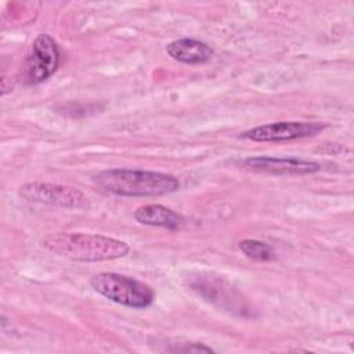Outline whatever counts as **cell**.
<instances>
[{
  "instance_id": "4",
  "label": "cell",
  "mask_w": 354,
  "mask_h": 354,
  "mask_svg": "<svg viewBox=\"0 0 354 354\" xmlns=\"http://www.w3.org/2000/svg\"><path fill=\"white\" fill-rule=\"evenodd\" d=\"M61 53L57 41L47 33H40L32 43L30 51L22 66L25 84H39L58 69Z\"/></svg>"
},
{
  "instance_id": "10",
  "label": "cell",
  "mask_w": 354,
  "mask_h": 354,
  "mask_svg": "<svg viewBox=\"0 0 354 354\" xmlns=\"http://www.w3.org/2000/svg\"><path fill=\"white\" fill-rule=\"evenodd\" d=\"M239 249L241 252L252 259V260H257V261H267L272 257V249L270 245H267L266 242L257 241V239H243L239 242Z\"/></svg>"
},
{
  "instance_id": "1",
  "label": "cell",
  "mask_w": 354,
  "mask_h": 354,
  "mask_svg": "<svg viewBox=\"0 0 354 354\" xmlns=\"http://www.w3.org/2000/svg\"><path fill=\"white\" fill-rule=\"evenodd\" d=\"M93 184L119 196H160L180 188V181L173 174L140 169L104 170L93 177Z\"/></svg>"
},
{
  "instance_id": "9",
  "label": "cell",
  "mask_w": 354,
  "mask_h": 354,
  "mask_svg": "<svg viewBox=\"0 0 354 354\" xmlns=\"http://www.w3.org/2000/svg\"><path fill=\"white\" fill-rule=\"evenodd\" d=\"M134 218L138 223L145 225L166 227L169 230H176L183 221L180 214L158 203H151V205H144L137 207L134 212Z\"/></svg>"
},
{
  "instance_id": "3",
  "label": "cell",
  "mask_w": 354,
  "mask_h": 354,
  "mask_svg": "<svg viewBox=\"0 0 354 354\" xmlns=\"http://www.w3.org/2000/svg\"><path fill=\"white\" fill-rule=\"evenodd\" d=\"M90 285L101 296L130 308H147L155 299L149 285L118 272L95 274L91 277Z\"/></svg>"
},
{
  "instance_id": "6",
  "label": "cell",
  "mask_w": 354,
  "mask_h": 354,
  "mask_svg": "<svg viewBox=\"0 0 354 354\" xmlns=\"http://www.w3.org/2000/svg\"><path fill=\"white\" fill-rule=\"evenodd\" d=\"M325 127L326 124L321 122H274L245 130L239 134V138L256 142H283L313 137Z\"/></svg>"
},
{
  "instance_id": "7",
  "label": "cell",
  "mask_w": 354,
  "mask_h": 354,
  "mask_svg": "<svg viewBox=\"0 0 354 354\" xmlns=\"http://www.w3.org/2000/svg\"><path fill=\"white\" fill-rule=\"evenodd\" d=\"M241 167L267 174H313L321 170V165L314 160L299 158H275V156H250L241 160Z\"/></svg>"
},
{
  "instance_id": "5",
  "label": "cell",
  "mask_w": 354,
  "mask_h": 354,
  "mask_svg": "<svg viewBox=\"0 0 354 354\" xmlns=\"http://www.w3.org/2000/svg\"><path fill=\"white\" fill-rule=\"evenodd\" d=\"M18 195L28 202L44 203L66 209H82L88 205L87 196L80 189L62 184L41 181L26 183L19 187Z\"/></svg>"
},
{
  "instance_id": "11",
  "label": "cell",
  "mask_w": 354,
  "mask_h": 354,
  "mask_svg": "<svg viewBox=\"0 0 354 354\" xmlns=\"http://www.w3.org/2000/svg\"><path fill=\"white\" fill-rule=\"evenodd\" d=\"M170 351L177 353H214V350L202 343H184V346H177L174 348H169Z\"/></svg>"
},
{
  "instance_id": "2",
  "label": "cell",
  "mask_w": 354,
  "mask_h": 354,
  "mask_svg": "<svg viewBox=\"0 0 354 354\" xmlns=\"http://www.w3.org/2000/svg\"><path fill=\"white\" fill-rule=\"evenodd\" d=\"M41 245L51 253L73 261H106L126 256L130 250L123 241L83 232H57L46 236Z\"/></svg>"
},
{
  "instance_id": "8",
  "label": "cell",
  "mask_w": 354,
  "mask_h": 354,
  "mask_svg": "<svg viewBox=\"0 0 354 354\" xmlns=\"http://www.w3.org/2000/svg\"><path fill=\"white\" fill-rule=\"evenodd\" d=\"M166 51L173 59L188 65L206 64L213 57V50L210 46H207L205 41L191 37L170 41L166 47Z\"/></svg>"
}]
</instances>
